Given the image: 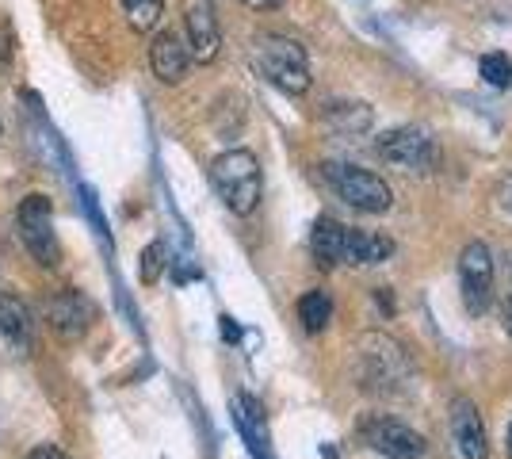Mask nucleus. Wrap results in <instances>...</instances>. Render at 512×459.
<instances>
[{"label": "nucleus", "mask_w": 512, "mask_h": 459, "mask_svg": "<svg viewBox=\"0 0 512 459\" xmlns=\"http://www.w3.org/2000/svg\"><path fill=\"white\" fill-rule=\"evenodd\" d=\"M367 444L386 459H421L428 452L425 437L417 429H409L402 421H390V417H379L367 425Z\"/></svg>", "instance_id": "nucleus-9"}, {"label": "nucleus", "mask_w": 512, "mask_h": 459, "mask_svg": "<svg viewBox=\"0 0 512 459\" xmlns=\"http://www.w3.org/2000/svg\"><path fill=\"white\" fill-rule=\"evenodd\" d=\"M321 173L329 180V188H333L348 207L363 211V215H383V211H390V203H394V192H390V184H386L383 176L367 173L360 165L329 161V165H321Z\"/></svg>", "instance_id": "nucleus-3"}, {"label": "nucleus", "mask_w": 512, "mask_h": 459, "mask_svg": "<svg viewBox=\"0 0 512 459\" xmlns=\"http://www.w3.org/2000/svg\"><path fill=\"white\" fill-rule=\"evenodd\" d=\"M299 322L306 333H321V329L333 322V299H329V291H306L299 299Z\"/></svg>", "instance_id": "nucleus-17"}, {"label": "nucleus", "mask_w": 512, "mask_h": 459, "mask_svg": "<svg viewBox=\"0 0 512 459\" xmlns=\"http://www.w3.org/2000/svg\"><path fill=\"white\" fill-rule=\"evenodd\" d=\"M20 238L27 245V253L43 268H54L62 261V245H58V234H54V207L46 196H27L20 203Z\"/></svg>", "instance_id": "nucleus-4"}, {"label": "nucleus", "mask_w": 512, "mask_h": 459, "mask_svg": "<svg viewBox=\"0 0 512 459\" xmlns=\"http://www.w3.org/2000/svg\"><path fill=\"white\" fill-rule=\"evenodd\" d=\"M459 287L470 314H486L493 303V257L482 241H470L459 253Z\"/></svg>", "instance_id": "nucleus-6"}, {"label": "nucleus", "mask_w": 512, "mask_h": 459, "mask_svg": "<svg viewBox=\"0 0 512 459\" xmlns=\"http://www.w3.org/2000/svg\"><path fill=\"white\" fill-rule=\"evenodd\" d=\"M371 123H375V115L367 104H329L325 108V127L333 134H363L371 131Z\"/></svg>", "instance_id": "nucleus-16"}, {"label": "nucleus", "mask_w": 512, "mask_h": 459, "mask_svg": "<svg viewBox=\"0 0 512 459\" xmlns=\"http://www.w3.org/2000/svg\"><path fill=\"white\" fill-rule=\"evenodd\" d=\"M363 360H367V379L371 383H390V379H402L406 372V356H402V345H394L383 333H367L360 341Z\"/></svg>", "instance_id": "nucleus-12"}, {"label": "nucleus", "mask_w": 512, "mask_h": 459, "mask_svg": "<svg viewBox=\"0 0 512 459\" xmlns=\"http://www.w3.org/2000/svg\"><path fill=\"white\" fill-rule=\"evenodd\" d=\"M150 69L161 85H180L192 69V50L176 31H157L150 46Z\"/></svg>", "instance_id": "nucleus-11"}, {"label": "nucleus", "mask_w": 512, "mask_h": 459, "mask_svg": "<svg viewBox=\"0 0 512 459\" xmlns=\"http://www.w3.org/2000/svg\"><path fill=\"white\" fill-rule=\"evenodd\" d=\"M310 253H314V261L329 272V268H337L344 264V226L337 219H318L314 222V230H310Z\"/></svg>", "instance_id": "nucleus-15"}, {"label": "nucleus", "mask_w": 512, "mask_h": 459, "mask_svg": "<svg viewBox=\"0 0 512 459\" xmlns=\"http://www.w3.org/2000/svg\"><path fill=\"white\" fill-rule=\"evenodd\" d=\"M119 8H123V16L134 31H153L161 16H165V0H119Z\"/></svg>", "instance_id": "nucleus-18"}, {"label": "nucleus", "mask_w": 512, "mask_h": 459, "mask_svg": "<svg viewBox=\"0 0 512 459\" xmlns=\"http://www.w3.org/2000/svg\"><path fill=\"white\" fill-rule=\"evenodd\" d=\"M245 8H253V12H276L283 0H241Z\"/></svg>", "instance_id": "nucleus-22"}, {"label": "nucleus", "mask_w": 512, "mask_h": 459, "mask_svg": "<svg viewBox=\"0 0 512 459\" xmlns=\"http://www.w3.org/2000/svg\"><path fill=\"white\" fill-rule=\"evenodd\" d=\"M184 43L192 50V62L207 66L222 50V31H218V12L214 0H184Z\"/></svg>", "instance_id": "nucleus-7"}, {"label": "nucleus", "mask_w": 512, "mask_h": 459, "mask_svg": "<svg viewBox=\"0 0 512 459\" xmlns=\"http://www.w3.org/2000/svg\"><path fill=\"white\" fill-rule=\"evenodd\" d=\"M478 73H482V81H486L490 88H509L512 85V58L509 54H486L482 66H478Z\"/></svg>", "instance_id": "nucleus-19"}, {"label": "nucleus", "mask_w": 512, "mask_h": 459, "mask_svg": "<svg viewBox=\"0 0 512 459\" xmlns=\"http://www.w3.org/2000/svg\"><path fill=\"white\" fill-rule=\"evenodd\" d=\"M505 452H509V459H512V421H509V433H505Z\"/></svg>", "instance_id": "nucleus-24"}, {"label": "nucleus", "mask_w": 512, "mask_h": 459, "mask_svg": "<svg viewBox=\"0 0 512 459\" xmlns=\"http://www.w3.org/2000/svg\"><path fill=\"white\" fill-rule=\"evenodd\" d=\"M96 318V306L85 291H54L46 299V322L54 329V337L62 341H81Z\"/></svg>", "instance_id": "nucleus-8"}, {"label": "nucleus", "mask_w": 512, "mask_h": 459, "mask_svg": "<svg viewBox=\"0 0 512 459\" xmlns=\"http://www.w3.org/2000/svg\"><path fill=\"white\" fill-rule=\"evenodd\" d=\"M505 329H509V337H512V303H509V310H505Z\"/></svg>", "instance_id": "nucleus-25"}, {"label": "nucleus", "mask_w": 512, "mask_h": 459, "mask_svg": "<svg viewBox=\"0 0 512 459\" xmlns=\"http://www.w3.org/2000/svg\"><path fill=\"white\" fill-rule=\"evenodd\" d=\"M222 337H230V341H237V329H234V322H230V318H222Z\"/></svg>", "instance_id": "nucleus-23"}, {"label": "nucleus", "mask_w": 512, "mask_h": 459, "mask_svg": "<svg viewBox=\"0 0 512 459\" xmlns=\"http://www.w3.org/2000/svg\"><path fill=\"white\" fill-rule=\"evenodd\" d=\"M451 437L459 444L463 459H490V437H486V421L478 414V406L470 398L451 402Z\"/></svg>", "instance_id": "nucleus-10"}, {"label": "nucleus", "mask_w": 512, "mask_h": 459, "mask_svg": "<svg viewBox=\"0 0 512 459\" xmlns=\"http://www.w3.org/2000/svg\"><path fill=\"white\" fill-rule=\"evenodd\" d=\"M0 337L16 352L31 349V310L16 295H0Z\"/></svg>", "instance_id": "nucleus-13"}, {"label": "nucleus", "mask_w": 512, "mask_h": 459, "mask_svg": "<svg viewBox=\"0 0 512 459\" xmlns=\"http://www.w3.org/2000/svg\"><path fill=\"white\" fill-rule=\"evenodd\" d=\"M394 257V241L367 230H344V264H383Z\"/></svg>", "instance_id": "nucleus-14"}, {"label": "nucleus", "mask_w": 512, "mask_h": 459, "mask_svg": "<svg viewBox=\"0 0 512 459\" xmlns=\"http://www.w3.org/2000/svg\"><path fill=\"white\" fill-rule=\"evenodd\" d=\"M27 459H69V456H65L62 448H50V444H43V448H35Z\"/></svg>", "instance_id": "nucleus-21"}, {"label": "nucleus", "mask_w": 512, "mask_h": 459, "mask_svg": "<svg viewBox=\"0 0 512 459\" xmlns=\"http://www.w3.org/2000/svg\"><path fill=\"white\" fill-rule=\"evenodd\" d=\"M375 150L390 169L402 173H432L436 165V146L425 127H394L375 142Z\"/></svg>", "instance_id": "nucleus-5"}, {"label": "nucleus", "mask_w": 512, "mask_h": 459, "mask_svg": "<svg viewBox=\"0 0 512 459\" xmlns=\"http://www.w3.org/2000/svg\"><path fill=\"white\" fill-rule=\"evenodd\" d=\"M211 184L218 199L234 211V215H253L256 203H260V188H264V176H260V161L249 150H226L214 157L211 165Z\"/></svg>", "instance_id": "nucleus-1"}, {"label": "nucleus", "mask_w": 512, "mask_h": 459, "mask_svg": "<svg viewBox=\"0 0 512 459\" xmlns=\"http://www.w3.org/2000/svg\"><path fill=\"white\" fill-rule=\"evenodd\" d=\"M253 62L264 73V81H272L287 96L310 92V58L295 39L287 35H260L253 46Z\"/></svg>", "instance_id": "nucleus-2"}, {"label": "nucleus", "mask_w": 512, "mask_h": 459, "mask_svg": "<svg viewBox=\"0 0 512 459\" xmlns=\"http://www.w3.org/2000/svg\"><path fill=\"white\" fill-rule=\"evenodd\" d=\"M161 272H165V245L161 241H153L142 249V284L153 287L161 280Z\"/></svg>", "instance_id": "nucleus-20"}, {"label": "nucleus", "mask_w": 512, "mask_h": 459, "mask_svg": "<svg viewBox=\"0 0 512 459\" xmlns=\"http://www.w3.org/2000/svg\"><path fill=\"white\" fill-rule=\"evenodd\" d=\"M509 211H512V196H509Z\"/></svg>", "instance_id": "nucleus-26"}]
</instances>
